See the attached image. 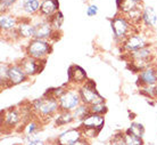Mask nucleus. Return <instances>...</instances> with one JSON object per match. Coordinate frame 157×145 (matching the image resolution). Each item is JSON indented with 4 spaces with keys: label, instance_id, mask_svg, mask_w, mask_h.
Listing matches in <instances>:
<instances>
[{
    "label": "nucleus",
    "instance_id": "1a4fd4ad",
    "mask_svg": "<svg viewBox=\"0 0 157 145\" xmlns=\"http://www.w3.org/2000/svg\"><path fill=\"white\" fill-rule=\"evenodd\" d=\"M147 47V42H146V39L140 34H133L130 35L129 38L126 39V41L124 42V48H125L128 51H136L139 50L141 48Z\"/></svg>",
    "mask_w": 157,
    "mask_h": 145
},
{
    "label": "nucleus",
    "instance_id": "423d86ee",
    "mask_svg": "<svg viewBox=\"0 0 157 145\" xmlns=\"http://www.w3.org/2000/svg\"><path fill=\"white\" fill-rule=\"evenodd\" d=\"M105 123V118L100 114L90 113L81 122V128L83 129H92L96 131H100Z\"/></svg>",
    "mask_w": 157,
    "mask_h": 145
},
{
    "label": "nucleus",
    "instance_id": "bb28decb",
    "mask_svg": "<svg viewBox=\"0 0 157 145\" xmlns=\"http://www.w3.org/2000/svg\"><path fill=\"white\" fill-rule=\"evenodd\" d=\"M63 14L62 13H57L52 18H51V26H52V29H55V30H58L59 28H60V25H62V23H63Z\"/></svg>",
    "mask_w": 157,
    "mask_h": 145
},
{
    "label": "nucleus",
    "instance_id": "9b49d317",
    "mask_svg": "<svg viewBox=\"0 0 157 145\" xmlns=\"http://www.w3.org/2000/svg\"><path fill=\"white\" fill-rule=\"evenodd\" d=\"M40 63H42L41 59H34L32 57H28V58L23 59L20 65L25 71L26 75H33L36 73H40V71L43 69V67H40Z\"/></svg>",
    "mask_w": 157,
    "mask_h": 145
},
{
    "label": "nucleus",
    "instance_id": "39448f33",
    "mask_svg": "<svg viewBox=\"0 0 157 145\" xmlns=\"http://www.w3.org/2000/svg\"><path fill=\"white\" fill-rule=\"evenodd\" d=\"M83 138L82 128H71L59 134L58 136L55 138L58 145H74L78 143L80 139Z\"/></svg>",
    "mask_w": 157,
    "mask_h": 145
},
{
    "label": "nucleus",
    "instance_id": "473e14b6",
    "mask_svg": "<svg viewBox=\"0 0 157 145\" xmlns=\"http://www.w3.org/2000/svg\"><path fill=\"white\" fill-rule=\"evenodd\" d=\"M26 145H46V143L43 141L38 139V141H34V142H30V143H28Z\"/></svg>",
    "mask_w": 157,
    "mask_h": 145
},
{
    "label": "nucleus",
    "instance_id": "2eb2a0df",
    "mask_svg": "<svg viewBox=\"0 0 157 145\" xmlns=\"http://www.w3.org/2000/svg\"><path fill=\"white\" fill-rule=\"evenodd\" d=\"M151 55V51H150L149 48H141L139 50L132 51L131 53V57L136 61L134 64H138V63H146L148 65V61H149V57Z\"/></svg>",
    "mask_w": 157,
    "mask_h": 145
},
{
    "label": "nucleus",
    "instance_id": "dca6fc26",
    "mask_svg": "<svg viewBox=\"0 0 157 145\" xmlns=\"http://www.w3.org/2000/svg\"><path fill=\"white\" fill-rule=\"evenodd\" d=\"M18 34L24 38H34L36 35V26H33L32 24L28 22H23L17 26Z\"/></svg>",
    "mask_w": 157,
    "mask_h": 145
},
{
    "label": "nucleus",
    "instance_id": "b1692460",
    "mask_svg": "<svg viewBox=\"0 0 157 145\" xmlns=\"http://www.w3.org/2000/svg\"><path fill=\"white\" fill-rule=\"evenodd\" d=\"M39 0H25L24 1V9L26 13L33 14L39 9Z\"/></svg>",
    "mask_w": 157,
    "mask_h": 145
},
{
    "label": "nucleus",
    "instance_id": "ddd939ff",
    "mask_svg": "<svg viewBox=\"0 0 157 145\" xmlns=\"http://www.w3.org/2000/svg\"><path fill=\"white\" fill-rule=\"evenodd\" d=\"M52 33V26L49 22H41L36 25V39H46L51 37Z\"/></svg>",
    "mask_w": 157,
    "mask_h": 145
},
{
    "label": "nucleus",
    "instance_id": "a878e982",
    "mask_svg": "<svg viewBox=\"0 0 157 145\" xmlns=\"http://www.w3.org/2000/svg\"><path fill=\"white\" fill-rule=\"evenodd\" d=\"M25 136H29V135H36L38 131H39V123L36 121H31L29 122V125L25 127Z\"/></svg>",
    "mask_w": 157,
    "mask_h": 145
},
{
    "label": "nucleus",
    "instance_id": "f704fd0d",
    "mask_svg": "<svg viewBox=\"0 0 157 145\" xmlns=\"http://www.w3.org/2000/svg\"><path fill=\"white\" fill-rule=\"evenodd\" d=\"M154 88H155V97L157 98V83L155 85V86H154Z\"/></svg>",
    "mask_w": 157,
    "mask_h": 145
},
{
    "label": "nucleus",
    "instance_id": "4468645a",
    "mask_svg": "<svg viewBox=\"0 0 157 145\" xmlns=\"http://www.w3.org/2000/svg\"><path fill=\"white\" fill-rule=\"evenodd\" d=\"M22 120V115L17 110L15 109H12V110H8L4 115V121L5 125L10 127V128H14L18 125Z\"/></svg>",
    "mask_w": 157,
    "mask_h": 145
},
{
    "label": "nucleus",
    "instance_id": "9d476101",
    "mask_svg": "<svg viewBox=\"0 0 157 145\" xmlns=\"http://www.w3.org/2000/svg\"><path fill=\"white\" fill-rule=\"evenodd\" d=\"M139 81L144 86H155L157 83V72L155 67H147L140 71Z\"/></svg>",
    "mask_w": 157,
    "mask_h": 145
},
{
    "label": "nucleus",
    "instance_id": "f3484780",
    "mask_svg": "<svg viewBox=\"0 0 157 145\" xmlns=\"http://www.w3.org/2000/svg\"><path fill=\"white\" fill-rule=\"evenodd\" d=\"M73 117H74V120H76V121H81L82 122L84 119H86L89 114L91 113L90 112V106L86 105V104H83V103H81L80 105L75 109L73 112Z\"/></svg>",
    "mask_w": 157,
    "mask_h": 145
},
{
    "label": "nucleus",
    "instance_id": "f257e3e1",
    "mask_svg": "<svg viewBox=\"0 0 157 145\" xmlns=\"http://www.w3.org/2000/svg\"><path fill=\"white\" fill-rule=\"evenodd\" d=\"M33 111L41 118H50L58 111L59 102L54 97H43L39 98L32 103Z\"/></svg>",
    "mask_w": 157,
    "mask_h": 145
},
{
    "label": "nucleus",
    "instance_id": "393cba45",
    "mask_svg": "<svg viewBox=\"0 0 157 145\" xmlns=\"http://www.w3.org/2000/svg\"><path fill=\"white\" fill-rule=\"evenodd\" d=\"M90 112L94 114H100V115H104V114L107 112V107L104 103H98V104H94V105H90Z\"/></svg>",
    "mask_w": 157,
    "mask_h": 145
},
{
    "label": "nucleus",
    "instance_id": "7ed1b4c3",
    "mask_svg": "<svg viewBox=\"0 0 157 145\" xmlns=\"http://www.w3.org/2000/svg\"><path fill=\"white\" fill-rule=\"evenodd\" d=\"M50 51V43H48L47 41H44L42 39H33L31 42L29 43L28 49H26L29 57H32L34 59H42Z\"/></svg>",
    "mask_w": 157,
    "mask_h": 145
},
{
    "label": "nucleus",
    "instance_id": "cd10ccee",
    "mask_svg": "<svg viewBox=\"0 0 157 145\" xmlns=\"http://www.w3.org/2000/svg\"><path fill=\"white\" fill-rule=\"evenodd\" d=\"M110 145H126L124 133H116L110 139Z\"/></svg>",
    "mask_w": 157,
    "mask_h": 145
},
{
    "label": "nucleus",
    "instance_id": "4be33fe9",
    "mask_svg": "<svg viewBox=\"0 0 157 145\" xmlns=\"http://www.w3.org/2000/svg\"><path fill=\"white\" fill-rule=\"evenodd\" d=\"M124 138H125V144L126 145H144L142 138L138 137L132 133H130L129 129L124 133Z\"/></svg>",
    "mask_w": 157,
    "mask_h": 145
},
{
    "label": "nucleus",
    "instance_id": "20e7f679",
    "mask_svg": "<svg viewBox=\"0 0 157 145\" xmlns=\"http://www.w3.org/2000/svg\"><path fill=\"white\" fill-rule=\"evenodd\" d=\"M59 107L62 111H68V112H73V111L81 104V97H80V93L76 90H66L65 94L58 99Z\"/></svg>",
    "mask_w": 157,
    "mask_h": 145
},
{
    "label": "nucleus",
    "instance_id": "f03ea898",
    "mask_svg": "<svg viewBox=\"0 0 157 145\" xmlns=\"http://www.w3.org/2000/svg\"><path fill=\"white\" fill-rule=\"evenodd\" d=\"M80 97H81V102L86 105H94V104H98V103H104V98L99 95V93L96 90V86L92 81H86L80 90Z\"/></svg>",
    "mask_w": 157,
    "mask_h": 145
},
{
    "label": "nucleus",
    "instance_id": "a211bd4d",
    "mask_svg": "<svg viewBox=\"0 0 157 145\" xmlns=\"http://www.w3.org/2000/svg\"><path fill=\"white\" fill-rule=\"evenodd\" d=\"M58 1L57 0H43L40 9L44 15H52L58 9Z\"/></svg>",
    "mask_w": 157,
    "mask_h": 145
},
{
    "label": "nucleus",
    "instance_id": "72a5a7b5",
    "mask_svg": "<svg viewBox=\"0 0 157 145\" xmlns=\"http://www.w3.org/2000/svg\"><path fill=\"white\" fill-rule=\"evenodd\" d=\"M46 145H58V144H57L56 139H51V141L47 142V143H46Z\"/></svg>",
    "mask_w": 157,
    "mask_h": 145
},
{
    "label": "nucleus",
    "instance_id": "7c9ffc66",
    "mask_svg": "<svg viewBox=\"0 0 157 145\" xmlns=\"http://www.w3.org/2000/svg\"><path fill=\"white\" fill-rule=\"evenodd\" d=\"M16 0H1V7H4V6H10Z\"/></svg>",
    "mask_w": 157,
    "mask_h": 145
},
{
    "label": "nucleus",
    "instance_id": "f8f14e48",
    "mask_svg": "<svg viewBox=\"0 0 157 145\" xmlns=\"http://www.w3.org/2000/svg\"><path fill=\"white\" fill-rule=\"evenodd\" d=\"M68 80L76 83H84L86 80V71L83 70L82 67L78 66V65H73L68 70Z\"/></svg>",
    "mask_w": 157,
    "mask_h": 145
},
{
    "label": "nucleus",
    "instance_id": "6ab92c4d",
    "mask_svg": "<svg viewBox=\"0 0 157 145\" xmlns=\"http://www.w3.org/2000/svg\"><path fill=\"white\" fill-rule=\"evenodd\" d=\"M72 121H74V117H73V113L68 111H62L58 114V117L55 119L56 126H65L71 123Z\"/></svg>",
    "mask_w": 157,
    "mask_h": 145
},
{
    "label": "nucleus",
    "instance_id": "c85d7f7f",
    "mask_svg": "<svg viewBox=\"0 0 157 145\" xmlns=\"http://www.w3.org/2000/svg\"><path fill=\"white\" fill-rule=\"evenodd\" d=\"M8 70L9 67L6 64H1V75H0V79H1V83H8Z\"/></svg>",
    "mask_w": 157,
    "mask_h": 145
},
{
    "label": "nucleus",
    "instance_id": "c756f323",
    "mask_svg": "<svg viewBox=\"0 0 157 145\" xmlns=\"http://www.w3.org/2000/svg\"><path fill=\"white\" fill-rule=\"evenodd\" d=\"M97 12H98V8H97V6H94V5L89 6L88 9H86V14H88V16H94L96 14H97Z\"/></svg>",
    "mask_w": 157,
    "mask_h": 145
},
{
    "label": "nucleus",
    "instance_id": "aec40b11",
    "mask_svg": "<svg viewBox=\"0 0 157 145\" xmlns=\"http://www.w3.org/2000/svg\"><path fill=\"white\" fill-rule=\"evenodd\" d=\"M142 20L147 25L149 26H154L156 25L157 22V15L155 14L153 8H146L144 14H142Z\"/></svg>",
    "mask_w": 157,
    "mask_h": 145
},
{
    "label": "nucleus",
    "instance_id": "c9c22d12",
    "mask_svg": "<svg viewBox=\"0 0 157 145\" xmlns=\"http://www.w3.org/2000/svg\"><path fill=\"white\" fill-rule=\"evenodd\" d=\"M156 72H157V67H156Z\"/></svg>",
    "mask_w": 157,
    "mask_h": 145
},
{
    "label": "nucleus",
    "instance_id": "412c9836",
    "mask_svg": "<svg viewBox=\"0 0 157 145\" xmlns=\"http://www.w3.org/2000/svg\"><path fill=\"white\" fill-rule=\"evenodd\" d=\"M0 26L4 30H13L16 28V20L12 16L2 15L0 18Z\"/></svg>",
    "mask_w": 157,
    "mask_h": 145
},
{
    "label": "nucleus",
    "instance_id": "5701e85b",
    "mask_svg": "<svg viewBox=\"0 0 157 145\" xmlns=\"http://www.w3.org/2000/svg\"><path fill=\"white\" fill-rule=\"evenodd\" d=\"M129 131L132 133L133 135H136V136H138V137L142 138L144 137V134H145V128L139 122H132L131 126L129 127Z\"/></svg>",
    "mask_w": 157,
    "mask_h": 145
},
{
    "label": "nucleus",
    "instance_id": "0eeeda50",
    "mask_svg": "<svg viewBox=\"0 0 157 145\" xmlns=\"http://www.w3.org/2000/svg\"><path fill=\"white\" fill-rule=\"evenodd\" d=\"M130 29L129 22L124 17H115L112 21V30L116 38H124Z\"/></svg>",
    "mask_w": 157,
    "mask_h": 145
},
{
    "label": "nucleus",
    "instance_id": "6e6552de",
    "mask_svg": "<svg viewBox=\"0 0 157 145\" xmlns=\"http://www.w3.org/2000/svg\"><path fill=\"white\" fill-rule=\"evenodd\" d=\"M28 75L25 73V71L22 69L21 65H13L9 66L8 70V83L9 85H18V83L25 81Z\"/></svg>",
    "mask_w": 157,
    "mask_h": 145
},
{
    "label": "nucleus",
    "instance_id": "2f4dec72",
    "mask_svg": "<svg viewBox=\"0 0 157 145\" xmlns=\"http://www.w3.org/2000/svg\"><path fill=\"white\" fill-rule=\"evenodd\" d=\"M74 145H89V141L86 139V138L83 137L82 139H80L78 143H75Z\"/></svg>",
    "mask_w": 157,
    "mask_h": 145
}]
</instances>
